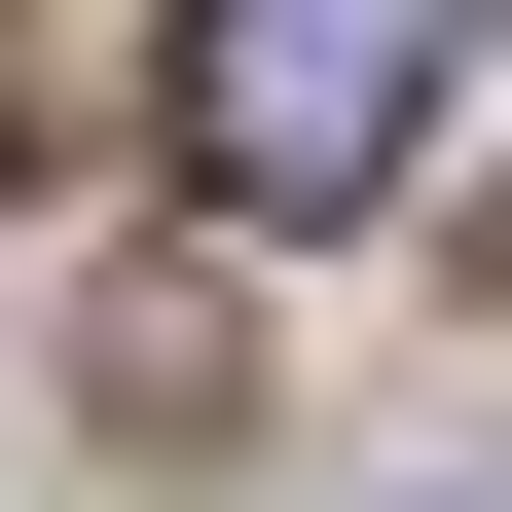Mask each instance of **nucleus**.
Listing matches in <instances>:
<instances>
[{
  "label": "nucleus",
  "mask_w": 512,
  "mask_h": 512,
  "mask_svg": "<svg viewBox=\"0 0 512 512\" xmlns=\"http://www.w3.org/2000/svg\"><path fill=\"white\" fill-rule=\"evenodd\" d=\"M476 110V0H183V183L220 220H366Z\"/></svg>",
  "instance_id": "nucleus-1"
}]
</instances>
